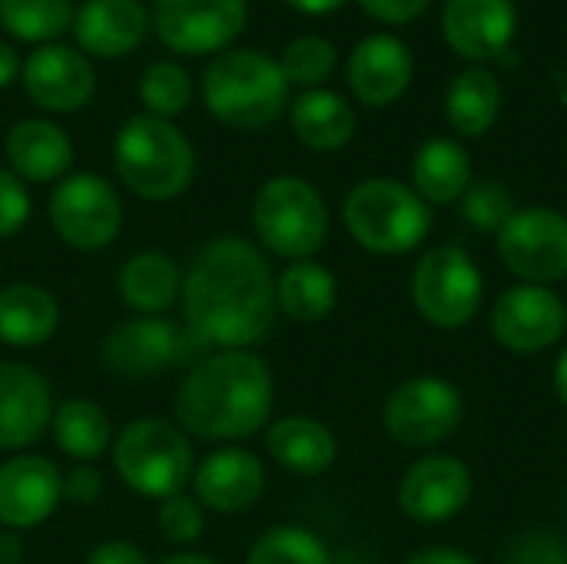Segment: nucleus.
Masks as SVG:
<instances>
[{
	"label": "nucleus",
	"instance_id": "15",
	"mask_svg": "<svg viewBox=\"0 0 567 564\" xmlns=\"http://www.w3.org/2000/svg\"><path fill=\"white\" fill-rule=\"evenodd\" d=\"M472 502V469L455 455H422L399 485V509L419 525H442Z\"/></svg>",
	"mask_w": 567,
	"mask_h": 564
},
{
	"label": "nucleus",
	"instance_id": "16",
	"mask_svg": "<svg viewBox=\"0 0 567 564\" xmlns=\"http://www.w3.org/2000/svg\"><path fill=\"white\" fill-rule=\"evenodd\" d=\"M63 502V472L43 455H13L0 465V529L43 525Z\"/></svg>",
	"mask_w": 567,
	"mask_h": 564
},
{
	"label": "nucleus",
	"instance_id": "47",
	"mask_svg": "<svg viewBox=\"0 0 567 564\" xmlns=\"http://www.w3.org/2000/svg\"><path fill=\"white\" fill-rule=\"evenodd\" d=\"M159 564H219L216 558H209V555H196V552H183V555H173V558H166V562Z\"/></svg>",
	"mask_w": 567,
	"mask_h": 564
},
{
	"label": "nucleus",
	"instance_id": "9",
	"mask_svg": "<svg viewBox=\"0 0 567 564\" xmlns=\"http://www.w3.org/2000/svg\"><path fill=\"white\" fill-rule=\"evenodd\" d=\"M462 419L465 399L458 386L442 376H415L402 382L382 409L385 432L409 449H432L445 442L455 435Z\"/></svg>",
	"mask_w": 567,
	"mask_h": 564
},
{
	"label": "nucleus",
	"instance_id": "46",
	"mask_svg": "<svg viewBox=\"0 0 567 564\" xmlns=\"http://www.w3.org/2000/svg\"><path fill=\"white\" fill-rule=\"evenodd\" d=\"M292 10H302V13H332L339 10L346 0H286Z\"/></svg>",
	"mask_w": 567,
	"mask_h": 564
},
{
	"label": "nucleus",
	"instance_id": "45",
	"mask_svg": "<svg viewBox=\"0 0 567 564\" xmlns=\"http://www.w3.org/2000/svg\"><path fill=\"white\" fill-rule=\"evenodd\" d=\"M551 382H555V396L561 399V406L567 409V346L558 352L555 369H551Z\"/></svg>",
	"mask_w": 567,
	"mask_h": 564
},
{
	"label": "nucleus",
	"instance_id": "18",
	"mask_svg": "<svg viewBox=\"0 0 567 564\" xmlns=\"http://www.w3.org/2000/svg\"><path fill=\"white\" fill-rule=\"evenodd\" d=\"M442 30L458 57L485 63L512 47L518 30V7L515 0H449Z\"/></svg>",
	"mask_w": 567,
	"mask_h": 564
},
{
	"label": "nucleus",
	"instance_id": "4",
	"mask_svg": "<svg viewBox=\"0 0 567 564\" xmlns=\"http://www.w3.org/2000/svg\"><path fill=\"white\" fill-rule=\"evenodd\" d=\"M113 163L120 180L150 203L183 196L196 170L189 140L169 120L150 113L123 123L113 143Z\"/></svg>",
	"mask_w": 567,
	"mask_h": 564
},
{
	"label": "nucleus",
	"instance_id": "27",
	"mask_svg": "<svg viewBox=\"0 0 567 564\" xmlns=\"http://www.w3.org/2000/svg\"><path fill=\"white\" fill-rule=\"evenodd\" d=\"M292 130L302 146L316 153H336L355 136V110L336 90H306L292 103Z\"/></svg>",
	"mask_w": 567,
	"mask_h": 564
},
{
	"label": "nucleus",
	"instance_id": "23",
	"mask_svg": "<svg viewBox=\"0 0 567 564\" xmlns=\"http://www.w3.org/2000/svg\"><path fill=\"white\" fill-rule=\"evenodd\" d=\"M7 160L10 173L27 183H53L63 180L73 166V143L70 136L50 120H20L7 133Z\"/></svg>",
	"mask_w": 567,
	"mask_h": 564
},
{
	"label": "nucleus",
	"instance_id": "2",
	"mask_svg": "<svg viewBox=\"0 0 567 564\" xmlns=\"http://www.w3.org/2000/svg\"><path fill=\"white\" fill-rule=\"evenodd\" d=\"M272 372L252 349H219L196 362L176 392V422L206 442L256 435L272 416Z\"/></svg>",
	"mask_w": 567,
	"mask_h": 564
},
{
	"label": "nucleus",
	"instance_id": "19",
	"mask_svg": "<svg viewBox=\"0 0 567 564\" xmlns=\"http://www.w3.org/2000/svg\"><path fill=\"white\" fill-rule=\"evenodd\" d=\"M53 422V392L47 379L23 362H0V449L33 445Z\"/></svg>",
	"mask_w": 567,
	"mask_h": 564
},
{
	"label": "nucleus",
	"instance_id": "33",
	"mask_svg": "<svg viewBox=\"0 0 567 564\" xmlns=\"http://www.w3.org/2000/svg\"><path fill=\"white\" fill-rule=\"evenodd\" d=\"M246 564H332V555L312 529L276 525L256 539Z\"/></svg>",
	"mask_w": 567,
	"mask_h": 564
},
{
	"label": "nucleus",
	"instance_id": "8",
	"mask_svg": "<svg viewBox=\"0 0 567 564\" xmlns=\"http://www.w3.org/2000/svg\"><path fill=\"white\" fill-rule=\"evenodd\" d=\"M485 299V276L468 249L445 243L429 249L412 273V302L435 329L468 326Z\"/></svg>",
	"mask_w": 567,
	"mask_h": 564
},
{
	"label": "nucleus",
	"instance_id": "43",
	"mask_svg": "<svg viewBox=\"0 0 567 564\" xmlns=\"http://www.w3.org/2000/svg\"><path fill=\"white\" fill-rule=\"evenodd\" d=\"M23 558V545H20V535L17 532H0V564H20Z\"/></svg>",
	"mask_w": 567,
	"mask_h": 564
},
{
	"label": "nucleus",
	"instance_id": "24",
	"mask_svg": "<svg viewBox=\"0 0 567 564\" xmlns=\"http://www.w3.org/2000/svg\"><path fill=\"white\" fill-rule=\"evenodd\" d=\"M266 449L292 475H322L339 455L332 429L309 416H289L266 429Z\"/></svg>",
	"mask_w": 567,
	"mask_h": 564
},
{
	"label": "nucleus",
	"instance_id": "21",
	"mask_svg": "<svg viewBox=\"0 0 567 564\" xmlns=\"http://www.w3.org/2000/svg\"><path fill=\"white\" fill-rule=\"evenodd\" d=\"M415 73L412 50L392 33H372L355 43L349 57V86L365 106L395 103Z\"/></svg>",
	"mask_w": 567,
	"mask_h": 564
},
{
	"label": "nucleus",
	"instance_id": "31",
	"mask_svg": "<svg viewBox=\"0 0 567 564\" xmlns=\"http://www.w3.org/2000/svg\"><path fill=\"white\" fill-rule=\"evenodd\" d=\"M53 442L56 449L73 459L76 465L80 462H96L110 439H113V429H110V419L106 412L90 402V399H66L53 409Z\"/></svg>",
	"mask_w": 567,
	"mask_h": 564
},
{
	"label": "nucleus",
	"instance_id": "14",
	"mask_svg": "<svg viewBox=\"0 0 567 564\" xmlns=\"http://www.w3.org/2000/svg\"><path fill=\"white\" fill-rule=\"evenodd\" d=\"M153 27L169 50L206 57L243 33L246 0H156Z\"/></svg>",
	"mask_w": 567,
	"mask_h": 564
},
{
	"label": "nucleus",
	"instance_id": "44",
	"mask_svg": "<svg viewBox=\"0 0 567 564\" xmlns=\"http://www.w3.org/2000/svg\"><path fill=\"white\" fill-rule=\"evenodd\" d=\"M20 73V57L10 43H0V90Z\"/></svg>",
	"mask_w": 567,
	"mask_h": 564
},
{
	"label": "nucleus",
	"instance_id": "42",
	"mask_svg": "<svg viewBox=\"0 0 567 564\" xmlns=\"http://www.w3.org/2000/svg\"><path fill=\"white\" fill-rule=\"evenodd\" d=\"M405 564H478L472 555H465V552H458V548H422V552H415L412 558Z\"/></svg>",
	"mask_w": 567,
	"mask_h": 564
},
{
	"label": "nucleus",
	"instance_id": "25",
	"mask_svg": "<svg viewBox=\"0 0 567 564\" xmlns=\"http://www.w3.org/2000/svg\"><path fill=\"white\" fill-rule=\"evenodd\" d=\"M472 186V156L458 140L432 136L412 156V189L429 206H452Z\"/></svg>",
	"mask_w": 567,
	"mask_h": 564
},
{
	"label": "nucleus",
	"instance_id": "12",
	"mask_svg": "<svg viewBox=\"0 0 567 564\" xmlns=\"http://www.w3.org/2000/svg\"><path fill=\"white\" fill-rule=\"evenodd\" d=\"M498 256L522 283H561L567 279V216L551 206L515 209L498 233Z\"/></svg>",
	"mask_w": 567,
	"mask_h": 564
},
{
	"label": "nucleus",
	"instance_id": "17",
	"mask_svg": "<svg viewBox=\"0 0 567 564\" xmlns=\"http://www.w3.org/2000/svg\"><path fill=\"white\" fill-rule=\"evenodd\" d=\"M27 96L53 113H73L90 103L96 90V73L90 60L63 43H43L37 47L27 63L20 66Z\"/></svg>",
	"mask_w": 567,
	"mask_h": 564
},
{
	"label": "nucleus",
	"instance_id": "3",
	"mask_svg": "<svg viewBox=\"0 0 567 564\" xmlns=\"http://www.w3.org/2000/svg\"><path fill=\"white\" fill-rule=\"evenodd\" d=\"M289 100V80L279 60L259 50H229L216 57L203 73L206 110L236 130L269 126Z\"/></svg>",
	"mask_w": 567,
	"mask_h": 564
},
{
	"label": "nucleus",
	"instance_id": "26",
	"mask_svg": "<svg viewBox=\"0 0 567 564\" xmlns=\"http://www.w3.org/2000/svg\"><path fill=\"white\" fill-rule=\"evenodd\" d=\"M60 326V306L50 289L37 283H13L0 289V342L13 349L43 346Z\"/></svg>",
	"mask_w": 567,
	"mask_h": 564
},
{
	"label": "nucleus",
	"instance_id": "38",
	"mask_svg": "<svg viewBox=\"0 0 567 564\" xmlns=\"http://www.w3.org/2000/svg\"><path fill=\"white\" fill-rule=\"evenodd\" d=\"M27 219H30V196L23 180L10 170H0V239L20 233Z\"/></svg>",
	"mask_w": 567,
	"mask_h": 564
},
{
	"label": "nucleus",
	"instance_id": "13",
	"mask_svg": "<svg viewBox=\"0 0 567 564\" xmlns=\"http://www.w3.org/2000/svg\"><path fill=\"white\" fill-rule=\"evenodd\" d=\"M492 336L515 356H542L565 339L567 306L551 286L518 283L492 306Z\"/></svg>",
	"mask_w": 567,
	"mask_h": 564
},
{
	"label": "nucleus",
	"instance_id": "32",
	"mask_svg": "<svg viewBox=\"0 0 567 564\" xmlns=\"http://www.w3.org/2000/svg\"><path fill=\"white\" fill-rule=\"evenodd\" d=\"M73 0H0V23L27 43H50L73 27Z\"/></svg>",
	"mask_w": 567,
	"mask_h": 564
},
{
	"label": "nucleus",
	"instance_id": "5",
	"mask_svg": "<svg viewBox=\"0 0 567 564\" xmlns=\"http://www.w3.org/2000/svg\"><path fill=\"white\" fill-rule=\"evenodd\" d=\"M349 236L375 256H405L432 229V206L399 180H365L342 203Z\"/></svg>",
	"mask_w": 567,
	"mask_h": 564
},
{
	"label": "nucleus",
	"instance_id": "11",
	"mask_svg": "<svg viewBox=\"0 0 567 564\" xmlns=\"http://www.w3.org/2000/svg\"><path fill=\"white\" fill-rule=\"evenodd\" d=\"M196 339L159 316H136L106 332L100 346L103 366L120 379H156L193 359Z\"/></svg>",
	"mask_w": 567,
	"mask_h": 564
},
{
	"label": "nucleus",
	"instance_id": "10",
	"mask_svg": "<svg viewBox=\"0 0 567 564\" xmlns=\"http://www.w3.org/2000/svg\"><path fill=\"white\" fill-rule=\"evenodd\" d=\"M50 226L53 233L80 253L106 249L123 226V203L116 189L96 173L63 176L50 196Z\"/></svg>",
	"mask_w": 567,
	"mask_h": 564
},
{
	"label": "nucleus",
	"instance_id": "7",
	"mask_svg": "<svg viewBox=\"0 0 567 564\" xmlns=\"http://www.w3.org/2000/svg\"><path fill=\"white\" fill-rule=\"evenodd\" d=\"M252 226L259 243L289 259H312L329 236V209L319 189L299 176H276L252 199Z\"/></svg>",
	"mask_w": 567,
	"mask_h": 564
},
{
	"label": "nucleus",
	"instance_id": "22",
	"mask_svg": "<svg viewBox=\"0 0 567 564\" xmlns=\"http://www.w3.org/2000/svg\"><path fill=\"white\" fill-rule=\"evenodd\" d=\"M80 50L93 57H123L146 37V10L140 0H86L73 13Z\"/></svg>",
	"mask_w": 567,
	"mask_h": 564
},
{
	"label": "nucleus",
	"instance_id": "37",
	"mask_svg": "<svg viewBox=\"0 0 567 564\" xmlns=\"http://www.w3.org/2000/svg\"><path fill=\"white\" fill-rule=\"evenodd\" d=\"M156 525H159V532H163L166 542H173V545H193L206 532V512L196 502V495H183L179 492L173 499H163L159 515H156Z\"/></svg>",
	"mask_w": 567,
	"mask_h": 564
},
{
	"label": "nucleus",
	"instance_id": "36",
	"mask_svg": "<svg viewBox=\"0 0 567 564\" xmlns=\"http://www.w3.org/2000/svg\"><path fill=\"white\" fill-rule=\"evenodd\" d=\"M462 219L478 233H502V226L515 216V196L498 180H472V186L458 199Z\"/></svg>",
	"mask_w": 567,
	"mask_h": 564
},
{
	"label": "nucleus",
	"instance_id": "29",
	"mask_svg": "<svg viewBox=\"0 0 567 564\" xmlns=\"http://www.w3.org/2000/svg\"><path fill=\"white\" fill-rule=\"evenodd\" d=\"M339 302V283L336 276L316 263V259H299L282 269L276 279V306L302 326L322 322Z\"/></svg>",
	"mask_w": 567,
	"mask_h": 564
},
{
	"label": "nucleus",
	"instance_id": "35",
	"mask_svg": "<svg viewBox=\"0 0 567 564\" xmlns=\"http://www.w3.org/2000/svg\"><path fill=\"white\" fill-rule=\"evenodd\" d=\"M336 47L326 40V37H319V33H302V37H296L286 50H282V57H279V70L286 73V80L289 83H299V86H319L322 80H329L332 76V70H336Z\"/></svg>",
	"mask_w": 567,
	"mask_h": 564
},
{
	"label": "nucleus",
	"instance_id": "20",
	"mask_svg": "<svg viewBox=\"0 0 567 564\" xmlns=\"http://www.w3.org/2000/svg\"><path fill=\"white\" fill-rule=\"evenodd\" d=\"M193 492L203 509L219 515H239L252 509L266 492V469L249 449H219L193 472Z\"/></svg>",
	"mask_w": 567,
	"mask_h": 564
},
{
	"label": "nucleus",
	"instance_id": "6",
	"mask_svg": "<svg viewBox=\"0 0 567 564\" xmlns=\"http://www.w3.org/2000/svg\"><path fill=\"white\" fill-rule=\"evenodd\" d=\"M113 465L126 489L143 499H173L193 479V445L166 419H136L113 442Z\"/></svg>",
	"mask_w": 567,
	"mask_h": 564
},
{
	"label": "nucleus",
	"instance_id": "39",
	"mask_svg": "<svg viewBox=\"0 0 567 564\" xmlns=\"http://www.w3.org/2000/svg\"><path fill=\"white\" fill-rule=\"evenodd\" d=\"M103 495V475L93 462H80L63 475V499L73 505H93Z\"/></svg>",
	"mask_w": 567,
	"mask_h": 564
},
{
	"label": "nucleus",
	"instance_id": "30",
	"mask_svg": "<svg viewBox=\"0 0 567 564\" xmlns=\"http://www.w3.org/2000/svg\"><path fill=\"white\" fill-rule=\"evenodd\" d=\"M502 113V86L492 70L472 66L458 73L445 93V116L462 136H485Z\"/></svg>",
	"mask_w": 567,
	"mask_h": 564
},
{
	"label": "nucleus",
	"instance_id": "28",
	"mask_svg": "<svg viewBox=\"0 0 567 564\" xmlns=\"http://www.w3.org/2000/svg\"><path fill=\"white\" fill-rule=\"evenodd\" d=\"M120 296L140 316H159L183 296V273L166 253H136L120 269Z\"/></svg>",
	"mask_w": 567,
	"mask_h": 564
},
{
	"label": "nucleus",
	"instance_id": "41",
	"mask_svg": "<svg viewBox=\"0 0 567 564\" xmlns=\"http://www.w3.org/2000/svg\"><path fill=\"white\" fill-rule=\"evenodd\" d=\"M86 564H150L133 542H103L90 552Z\"/></svg>",
	"mask_w": 567,
	"mask_h": 564
},
{
	"label": "nucleus",
	"instance_id": "34",
	"mask_svg": "<svg viewBox=\"0 0 567 564\" xmlns=\"http://www.w3.org/2000/svg\"><path fill=\"white\" fill-rule=\"evenodd\" d=\"M140 100L150 110V116H159V120L179 116L193 100V80L173 60L150 63L146 73L140 76Z\"/></svg>",
	"mask_w": 567,
	"mask_h": 564
},
{
	"label": "nucleus",
	"instance_id": "1",
	"mask_svg": "<svg viewBox=\"0 0 567 564\" xmlns=\"http://www.w3.org/2000/svg\"><path fill=\"white\" fill-rule=\"evenodd\" d=\"M183 319L199 346L252 349L276 322V276L243 236L209 239L183 276Z\"/></svg>",
	"mask_w": 567,
	"mask_h": 564
},
{
	"label": "nucleus",
	"instance_id": "40",
	"mask_svg": "<svg viewBox=\"0 0 567 564\" xmlns=\"http://www.w3.org/2000/svg\"><path fill=\"white\" fill-rule=\"evenodd\" d=\"M359 3L379 23H409L422 17L432 0H359Z\"/></svg>",
	"mask_w": 567,
	"mask_h": 564
}]
</instances>
